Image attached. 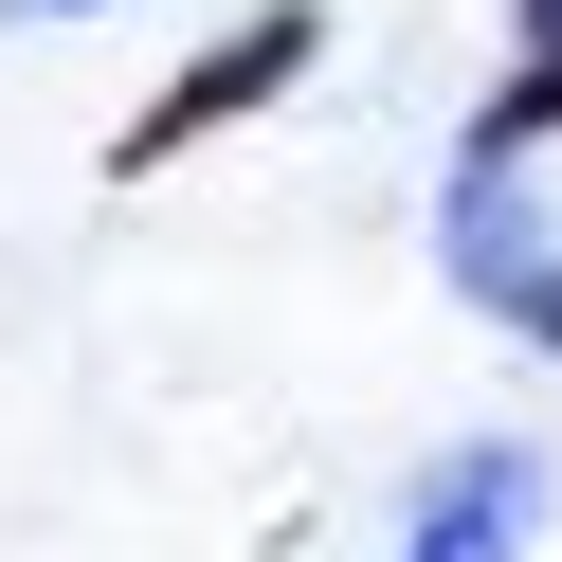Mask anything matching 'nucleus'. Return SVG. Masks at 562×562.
Here are the masks:
<instances>
[{"label":"nucleus","mask_w":562,"mask_h":562,"mask_svg":"<svg viewBox=\"0 0 562 562\" xmlns=\"http://www.w3.org/2000/svg\"><path fill=\"white\" fill-rule=\"evenodd\" d=\"M526 526H544V453L490 436V453H453V472H417L400 562H526Z\"/></svg>","instance_id":"nucleus-2"},{"label":"nucleus","mask_w":562,"mask_h":562,"mask_svg":"<svg viewBox=\"0 0 562 562\" xmlns=\"http://www.w3.org/2000/svg\"><path fill=\"white\" fill-rule=\"evenodd\" d=\"M0 19H91V0H0Z\"/></svg>","instance_id":"nucleus-5"},{"label":"nucleus","mask_w":562,"mask_h":562,"mask_svg":"<svg viewBox=\"0 0 562 562\" xmlns=\"http://www.w3.org/2000/svg\"><path fill=\"white\" fill-rule=\"evenodd\" d=\"M308 37H327V19H308V0H272V19H236L218 55H182V74H164L146 110H127V146H110V164H182L200 127H236V110H272V91L308 74Z\"/></svg>","instance_id":"nucleus-1"},{"label":"nucleus","mask_w":562,"mask_h":562,"mask_svg":"<svg viewBox=\"0 0 562 562\" xmlns=\"http://www.w3.org/2000/svg\"><path fill=\"white\" fill-rule=\"evenodd\" d=\"M526 327H544V345H562V272H544V291H526Z\"/></svg>","instance_id":"nucleus-4"},{"label":"nucleus","mask_w":562,"mask_h":562,"mask_svg":"<svg viewBox=\"0 0 562 562\" xmlns=\"http://www.w3.org/2000/svg\"><path fill=\"white\" fill-rule=\"evenodd\" d=\"M544 127H562V55H526V91H490V110H472V164H453V182H508Z\"/></svg>","instance_id":"nucleus-3"}]
</instances>
